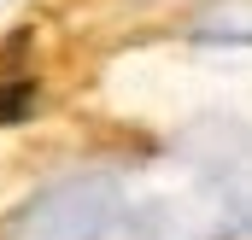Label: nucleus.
<instances>
[{
    "label": "nucleus",
    "instance_id": "f257e3e1",
    "mask_svg": "<svg viewBox=\"0 0 252 240\" xmlns=\"http://www.w3.org/2000/svg\"><path fill=\"white\" fill-rule=\"evenodd\" d=\"M35 106H41V82H0V123H24L35 118Z\"/></svg>",
    "mask_w": 252,
    "mask_h": 240
}]
</instances>
